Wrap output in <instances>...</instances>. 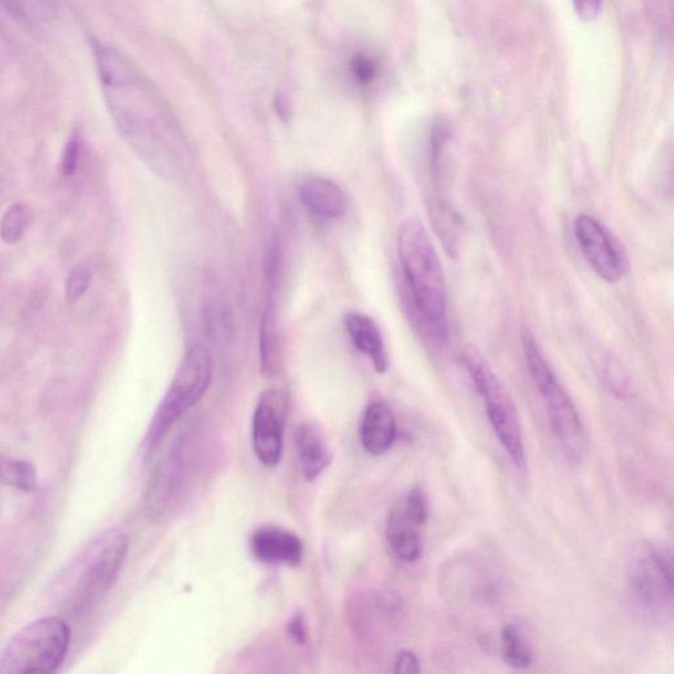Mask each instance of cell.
<instances>
[{
  "label": "cell",
  "instance_id": "6da1fadb",
  "mask_svg": "<svg viewBox=\"0 0 674 674\" xmlns=\"http://www.w3.org/2000/svg\"><path fill=\"white\" fill-rule=\"evenodd\" d=\"M90 44L120 135L155 172L180 176L189 161V145L165 98L126 54L97 37H91Z\"/></svg>",
  "mask_w": 674,
  "mask_h": 674
},
{
  "label": "cell",
  "instance_id": "7a4b0ae2",
  "mask_svg": "<svg viewBox=\"0 0 674 674\" xmlns=\"http://www.w3.org/2000/svg\"><path fill=\"white\" fill-rule=\"evenodd\" d=\"M397 249L410 310L420 330L443 344L449 337L447 285L438 253L419 219L399 228Z\"/></svg>",
  "mask_w": 674,
  "mask_h": 674
},
{
  "label": "cell",
  "instance_id": "3957f363",
  "mask_svg": "<svg viewBox=\"0 0 674 674\" xmlns=\"http://www.w3.org/2000/svg\"><path fill=\"white\" fill-rule=\"evenodd\" d=\"M128 547L126 534L108 530L83 549L62 576L64 605L69 611L82 613L110 592L122 571Z\"/></svg>",
  "mask_w": 674,
  "mask_h": 674
},
{
  "label": "cell",
  "instance_id": "277c9868",
  "mask_svg": "<svg viewBox=\"0 0 674 674\" xmlns=\"http://www.w3.org/2000/svg\"><path fill=\"white\" fill-rule=\"evenodd\" d=\"M522 345L528 372L542 395L553 434L567 459L573 464H581L588 453V435L580 413L545 359L535 336L528 330L523 332Z\"/></svg>",
  "mask_w": 674,
  "mask_h": 674
},
{
  "label": "cell",
  "instance_id": "5b68a950",
  "mask_svg": "<svg viewBox=\"0 0 674 674\" xmlns=\"http://www.w3.org/2000/svg\"><path fill=\"white\" fill-rule=\"evenodd\" d=\"M72 639L69 624L60 617L29 623L0 653V674H48L64 663Z\"/></svg>",
  "mask_w": 674,
  "mask_h": 674
},
{
  "label": "cell",
  "instance_id": "8992f818",
  "mask_svg": "<svg viewBox=\"0 0 674 674\" xmlns=\"http://www.w3.org/2000/svg\"><path fill=\"white\" fill-rule=\"evenodd\" d=\"M214 365L210 352L193 345L178 366L172 384L158 405L145 438L147 451L155 449L168 432L194 405H197L212 381Z\"/></svg>",
  "mask_w": 674,
  "mask_h": 674
},
{
  "label": "cell",
  "instance_id": "52a82bcc",
  "mask_svg": "<svg viewBox=\"0 0 674 674\" xmlns=\"http://www.w3.org/2000/svg\"><path fill=\"white\" fill-rule=\"evenodd\" d=\"M628 589L636 606L651 621L665 622L673 614V564L671 553L640 542L627 561Z\"/></svg>",
  "mask_w": 674,
  "mask_h": 674
},
{
  "label": "cell",
  "instance_id": "ba28073f",
  "mask_svg": "<svg viewBox=\"0 0 674 674\" xmlns=\"http://www.w3.org/2000/svg\"><path fill=\"white\" fill-rule=\"evenodd\" d=\"M463 363L477 393L484 399L486 414L503 449L513 461L515 468L524 472L527 468L522 426L513 401L495 376L484 357L473 347L463 353Z\"/></svg>",
  "mask_w": 674,
  "mask_h": 674
},
{
  "label": "cell",
  "instance_id": "9c48e42d",
  "mask_svg": "<svg viewBox=\"0 0 674 674\" xmlns=\"http://www.w3.org/2000/svg\"><path fill=\"white\" fill-rule=\"evenodd\" d=\"M430 518V503L423 489L414 488L393 507L386 523V539L395 557L416 563L422 556V530Z\"/></svg>",
  "mask_w": 674,
  "mask_h": 674
},
{
  "label": "cell",
  "instance_id": "30bf717a",
  "mask_svg": "<svg viewBox=\"0 0 674 674\" xmlns=\"http://www.w3.org/2000/svg\"><path fill=\"white\" fill-rule=\"evenodd\" d=\"M574 236L582 255L602 280L615 284L627 270V261L614 237L593 216L581 214L574 220Z\"/></svg>",
  "mask_w": 674,
  "mask_h": 674
},
{
  "label": "cell",
  "instance_id": "8fae6325",
  "mask_svg": "<svg viewBox=\"0 0 674 674\" xmlns=\"http://www.w3.org/2000/svg\"><path fill=\"white\" fill-rule=\"evenodd\" d=\"M286 398L281 391L260 395L253 415V447L265 467H277L284 451Z\"/></svg>",
  "mask_w": 674,
  "mask_h": 674
},
{
  "label": "cell",
  "instance_id": "7c38bea8",
  "mask_svg": "<svg viewBox=\"0 0 674 674\" xmlns=\"http://www.w3.org/2000/svg\"><path fill=\"white\" fill-rule=\"evenodd\" d=\"M253 553L265 564H286L297 567L303 560V544L293 532L265 527L252 538Z\"/></svg>",
  "mask_w": 674,
  "mask_h": 674
},
{
  "label": "cell",
  "instance_id": "4fadbf2b",
  "mask_svg": "<svg viewBox=\"0 0 674 674\" xmlns=\"http://www.w3.org/2000/svg\"><path fill=\"white\" fill-rule=\"evenodd\" d=\"M180 470V449L173 447V451L153 470L145 489L144 511L149 518H161L168 510Z\"/></svg>",
  "mask_w": 674,
  "mask_h": 674
},
{
  "label": "cell",
  "instance_id": "5bb4252c",
  "mask_svg": "<svg viewBox=\"0 0 674 674\" xmlns=\"http://www.w3.org/2000/svg\"><path fill=\"white\" fill-rule=\"evenodd\" d=\"M299 199L319 218L339 219L347 214L349 199L335 182L322 177H310L299 185Z\"/></svg>",
  "mask_w": 674,
  "mask_h": 674
},
{
  "label": "cell",
  "instance_id": "9a60e30c",
  "mask_svg": "<svg viewBox=\"0 0 674 674\" xmlns=\"http://www.w3.org/2000/svg\"><path fill=\"white\" fill-rule=\"evenodd\" d=\"M361 443L373 456H381L393 447L397 439V422L393 411L382 402H373L366 407L361 420Z\"/></svg>",
  "mask_w": 674,
  "mask_h": 674
},
{
  "label": "cell",
  "instance_id": "2e32d148",
  "mask_svg": "<svg viewBox=\"0 0 674 674\" xmlns=\"http://www.w3.org/2000/svg\"><path fill=\"white\" fill-rule=\"evenodd\" d=\"M345 327L357 351L368 357L377 373H385L389 368V357L376 322L360 312H349L345 315Z\"/></svg>",
  "mask_w": 674,
  "mask_h": 674
},
{
  "label": "cell",
  "instance_id": "e0dca14e",
  "mask_svg": "<svg viewBox=\"0 0 674 674\" xmlns=\"http://www.w3.org/2000/svg\"><path fill=\"white\" fill-rule=\"evenodd\" d=\"M299 465L307 481H314L330 467L332 451L326 436L314 423H305L295 436Z\"/></svg>",
  "mask_w": 674,
  "mask_h": 674
},
{
  "label": "cell",
  "instance_id": "ac0fdd59",
  "mask_svg": "<svg viewBox=\"0 0 674 674\" xmlns=\"http://www.w3.org/2000/svg\"><path fill=\"white\" fill-rule=\"evenodd\" d=\"M276 269H269V298L261 323L260 351L262 372L272 376L278 363V331L276 311Z\"/></svg>",
  "mask_w": 674,
  "mask_h": 674
},
{
  "label": "cell",
  "instance_id": "d6986e66",
  "mask_svg": "<svg viewBox=\"0 0 674 674\" xmlns=\"http://www.w3.org/2000/svg\"><path fill=\"white\" fill-rule=\"evenodd\" d=\"M428 208H430L431 223L434 224L441 244L444 245L449 256L456 257L457 252H459L460 239L459 215L456 214L451 203L436 190L434 194L430 195Z\"/></svg>",
  "mask_w": 674,
  "mask_h": 674
},
{
  "label": "cell",
  "instance_id": "ffe728a7",
  "mask_svg": "<svg viewBox=\"0 0 674 674\" xmlns=\"http://www.w3.org/2000/svg\"><path fill=\"white\" fill-rule=\"evenodd\" d=\"M0 482L20 492L31 493L39 484L37 469L31 461L0 456Z\"/></svg>",
  "mask_w": 674,
  "mask_h": 674
},
{
  "label": "cell",
  "instance_id": "44dd1931",
  "mask_svg": "<svg viewBox=\"0 0 674 674\" xmlns=\"http://www.w3.org/2000/svg\"><path fill=\"white\" fill-rule=\"evenodd\" d=\"M8 14L26 24L48 23L56 16L54 0H0Z\"/></svg>",
  "mask_w": 674,
  "mask_h": 674
},
{
  "label": "cell",
  "instance_id": "7402d4cb",
  "mask_svg": "<svg viewBox=\"0 0 674 674\" xmlns=\"http://www.w3.org/2000/svg\"><path fill=\"white\" fill-rule=\"evenodd\" d=\"M501 652L511 667L526 669L532 664V651L522 631L514 624H507L501 631Z\"/></svg>",
  "mask_w": 674,
  "mask_h": 674
},
{
  "label": "cell",
  "instance_id": "603a6c76",
  "mask_svg": "<svg viewBox=\"0 0 674 674\" xmlns=\"http://www.w3.org/2000/svg\"><path fill=\"white\" fill-rule=\"evenodd\" d=\"M31 218V210L26 203L18 202L12 205L0 222V239L6 244L18 243L31 223Z\"/></svg>",
  "mask_w": 674,
  "mask_h": 674
},
{
  "label": "cell",
  "instance_id": "cb8c5ba5",
  "mask_svg": "<svg viewBox=\"0 0 674 674\" xmlns=\"http://www.w3.org/2000/svg\"><path fill=\"white\" fill-rule=\"evenodd\" d=\"M91 282L90 269L86 265H78L70 273L68 282H66V299L70 303H76L85 295Z\"/></svg>",
  "mask_w": 674,
  "mask_h": 674
},
{
  "label": "cell",
  "instance_id": "d4e9b609",
  "mask_svg": "<svg viewBox=\"0 0 674 674\" xmlns=\"http://www.w3.org/2000/svg\"><path fill=\"white\" fill-rule=\"evenodd\" d=\"M351 72L360 85H369L377 76V62L372 57L366 56V54H356L351 61Z\"/></svg>",
  "mask_w": 674,
  "mask_h": 674
},
{
  "label": "cell",
  "instance_id": "484cf974",
  "mask_svg": "<svg viewBox=\"0 0 674 674\" xmlns=\"http://www.w3.org/2000/svg\"><path fill=\"white\" fill-rule=\"evenodd\" d=\"M79 155H81V139L77 133L70 137L65 145L61 160V173L65 177H73L78 169Z\"/></svg>",
  "mask_w": 674,
  "mask_h": 674
},
{
  "label": "cell",
  "instance_id": "4316f807",
  "mask_svg": "<svg viewBox=\"0 0 674 674\" xmlns=\"http://www.w3.org/2000/svg\"><path fill=\"white\" fill-rule=\"evenodd\" d=\"M573 6L578 18L584 22H593L601 11L602 0H573Z\"/></svg>",
  "mask_w": 674,
  "mask_h": 674
},
{
  "label": "cell",
  "instance_id": "83f0119b",
  "mask_svg": "<svg viewBox=\"0 0 674 674\" xmlns=\"http://www.w3.org/2000/svg\"><path fill=\"white\" fill-rule=\"evenodd\" d=\"M394 665V671L397 673L410 674L420 672L418 657L415 656L414 652L407 651V649H403V651L398 653Z\"/></svg>",
  "mask_w": 674,
  "mask_h": 674
},
{
  "label": "cell",
  "instance_id": "f1b7e54d",
  "mask_svg": "<svg viewBox=\"0 0 674 674\" xmlns=\"http://www.w3.org/2000/svg\"><path fill=\"white\" fill-rule=\"evenodd\" d=\"M289 632L293 639L298 644H305L307 642V628L305 618L301 613L294 615L289 623Z\"/></svg>",
  "mask_w": 674,
  "mask_h": 674
}]
</instances>
